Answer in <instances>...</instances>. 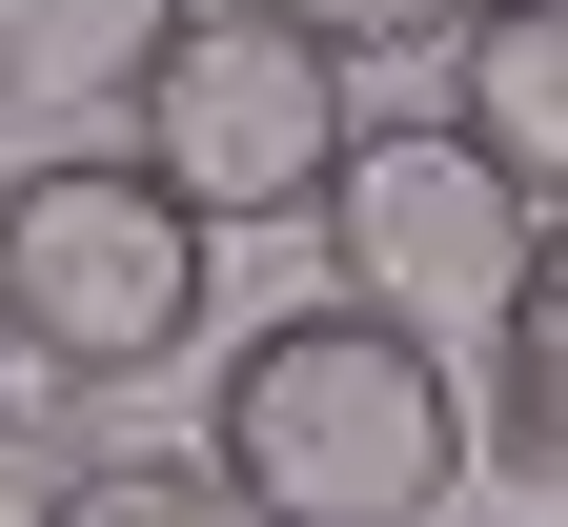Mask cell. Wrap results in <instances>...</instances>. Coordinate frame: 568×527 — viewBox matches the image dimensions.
Returning a JSON list of instances; mask_svg holds the SVG:
<instances>
[{
  "mask_svg": "<svg viewBox=\"0 0 568 527\" xmlns=\"http://www.w3.org/2000/svg\"><path fill=\"white\" fill-rule=\"evenodd\" d=\"M203 467L244 487V527H447V487L487 467L467 365H426L366 305H264L203 365Z\"/></svg>",
  "mask_w": 568,
  "mask_h": 527,
  "instance_id": "obj_1",
  "label": "cell"
},
{
  "mask_svg": "<svg viewBox=\"0 0 568 527\" xmlns=\"http://www.w3.org/2000/svg\"><path fill=\"white\" fill-rule=\"evenodd\" d=\"M203 264H224V223L163 203L142 142H41L0 183V345L41 386H82V406L203 345Z\"/></svg>",
  "mask_w": 568,
  "mask_h": 527,
  "instance_id": "obj_2",
  "label": "cell"
},
{
  "mask_svg": "<svg viewBox=\"0 0 568 527\" xmlns=\"http://www.w3.org/2000/svg\"><path fill=\"white\" fill-rule=\"evenodd\" d=\"M305 244H325V305H366V325H406L426 365H467V386H487V345H508V305H528L548 203L487 163L467 122H366Z\"/></svg>",
  "mask_w": 568,
  "mask_h": 527,
  "instance_id": "obj_3",
  "label": "cell"
},
{
  "mask_svg": "<svg viewBox=\"0 0 568 527\" xmlns=\"http://www.w3.org/2000/svg\"><path fill=\"white\" fill-rule=\"evenodd\" d=\"M122 142H142V163H163V203H203V223H325L366 102H345V61H325L305 21L203 0V21L163 41V82L122 102Z\"/></svg>",
  "mask_w": 568,
  "mask_h": 527,
  "instance_id": "obj_4",
  "label": "cell"
},
{
  "mask_svg": "<svg viewBox=\"0 0 568 527\" xmlns=\"http://www.w3.org/2000/svg\"><path fill=\"white\" fill-rule=\"evenodd\" d=\"M447 122L528 203H568V0H467L447 21Z\"/></svg>",
  "mask_w": 568,
  "mask_h": 527,
  "instance_id": "obj_5",
  "label": "cell"
},
{
  "mask_svg": "<svg viewBox=\"0 0 568 527\" xmlns=\"http://www.w3.org/2000/svg\"><path fill=\"white\" fill-rule=\"evenodd\" d=\"M183 21H203V0H0V102L82 142L102 102L163 82V41H183Z\"/></svg>",
  "mask_w": 568,
  "mask_h": 527,
  "instance_id": "obj_6",
  "label": "cell"
},
{
  "mask_svg": "<svg viewBox=\"0 0 568 527\" xmlns=\"http://www.w3.org/2000/svg\"><path fill=\"white\" fill-rule=\"evenodd\" d=\"M467 426H487V467H508V487L568 507V203H548V244H528V305H508V345H487Z\"/></svg>",
  "mask_w": 568,
  "mask_h": 527,
  "instance_id": "obj_7",
  "label": "cell"
},
{
  "mask_svg": "<svg viewBox=\"0 0 568 527\" xmlns=\"http://www.w3.org/2000/svg\"><path fill=\"white\" fill-rule=\"evenodd\" d=\"M21 527H244V487L203 467V446H82Z\"/></svg>",
  "mask_w": 568,
  "mask_h": 527,
  "instance_id": "obj_8",
  "label": "cell"
},
{
  "mask_svg": "<svg viewBox=\"0 0 568 527\" xmlns=\"http://www.w3.org/2000/svg\"><path fill=\"white\" fill-rule=\"evenodd\" d=\"M264 21H305L325 61H386V41H447L467 0H264Z\"/></svg>",
  "mask_w": 568,
  "mask_h": 527,
  "instance_id": "obj_9",
  "label": "cell"
}]
</instances>
